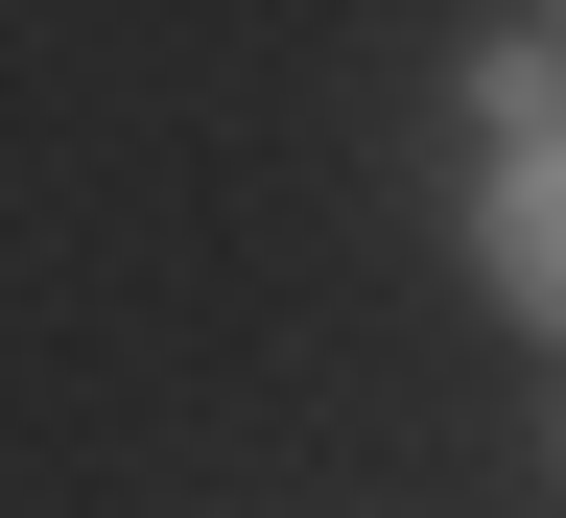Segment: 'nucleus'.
I'll list each match as a JSON object with an SVG mask.
<instances>
[{
    "label": "nucleus",
    "mask_w": 566,
    "mask_h": 518,
    "mask_svg": "<svg viewBox=\"0 0 566 518\" xmlns=\"http://www.w3.org/2000/svg\"><path fill=\"white\" fill-rule=\"evenodd\" d=\"M472 283L520 330H566V141H495V189H472Z\"/></svg>",
    "instance_id": "obj_1"
},
{
    "label": "nucleus",
    "mask_w": 566,
    "mask_h": 518,
    "mask_svg": "<svg viewBox=\"0 0 566 518\" xmlns=\"http://www.w3.org/2000/svg\"><path fill=\"white\" fill-rule=\"evenodd\" d=\"M472 141H566V47H543V24L472 47Z\"/></svg>",
    "instance_id": "obj_2"
}]
</instances>
